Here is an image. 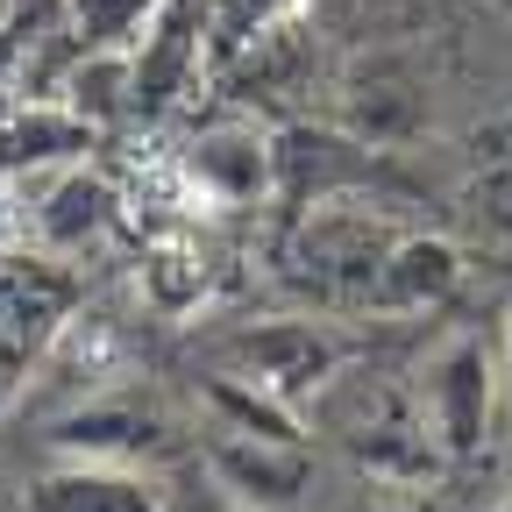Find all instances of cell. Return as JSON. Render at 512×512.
<instances>
[{
  "label": "cell",
  "instance_id": "1",
  "mask_svg": "<svg viewBox=\"0 0 512 512\" xmlns=\"http://www.w3.org/2000/svg\"><path fill=\"white\" fill-rule=\"evenodd\" d=\"M79 306V278L50 249H0V406L36 377L43 349L64 335Z\"/></svg>",
  "mask_w": 512,
  "mask_h": 512
},
{
  "label": "cell",
  "instance_id": "2",
  "mask_svg": "<svg viewBox=\"0 0 512 512\" xmlns=\"http://www.w3.org/2000/svg\"><path fill=\"white\" fill-rule=\"evenodd\" d=\"M420 413H427V434L441 441L448 463H470L477 448L491 441L498 370H491V349L477 335H456V342L434 349V363L420 377Z\"/></svg>",
  "mask_w": 512,
  "mask_h": 512
},
{
  "label": "cell",
  "instance_id": "3",
  "mask_svg": "<svg viewBox=\"0 0 512 512\" xmlns=\"http://www.w3.org/2000/svg\"><path fill=\"white\" fill-rule=\"evenodd\" d=\"M242 384L256 392H271L278 406H299L313 392H328L335 370H342V342L320 328V320H256L228 342Z\"/></svg>",
  "mask_w": 512,
  "mask_h": 512
},
{
  "label": "cell",
  "instance_id": "4",
  "mask_svg": "<svg viewBox=\"0 0 512 512\" xmlns=\"http://www.w3.org/2000/svg\"><path fill=\"white\" fill-rule=\"evenodd\" d=\"M207 477L235 505H249V512H299L306 491H313L306 448L299 441H278V434H249V427H214Z\"/></svg>",
  "mask_w": 512,
  "mask_h": 512
},
{
  "label": "cell",
  "instance_id": "5",
  "mask_svg": "<svg viewBox=\"0 0 512 512\" xmlns=\"http://www.w3.org/2000/svg\"><path fill=\"white\" fill-rule=\"evenodd\" d=\"M200 36H207L200 0H157L150 22L128 36V100H136V121H157L178 107V93L200 72Z\"/></svg>",
  "mask_w": 512,
  "mask_h": 512
},
{
  "label": "cell",
  "instance_id": "6",
  "mask_svg": "<svg viewBox=\"0 0 512 512\" xmlns=\"http://www.w3.org/2000/svg\"><path fill=\"white\" fill-rule=\"evenodd\" d=\"M399 228H384L370 214V200L356 192H328V200H313L306 228H299V264L328 285V292H356L370 299V278H377V256L392 249Z\"/></svg>",
  "mask_w": 512,
  "mask_h": 512
},
{
  "label": "cell",
  "instance_id": "7",
  "mask_svg": "<svg viewBox=\"0 0 512 512\" xmlns=\"http://www.w3.org/2000/svg\"><path fill=\"white\" fill-rule=\"evenodd\" d=\"M456 292H463V249L427 228H399L370 278L377 313H427V306H448Z\"/></svg>",
  "mask_w": 512,
  "mask_h": 512
},
{
  "label": "cell",
  "instance_id": "8",
  "mask_svg": "<svg viewBox=\"0 0 512 512\" xmlns=\"http://www.w3.org/2000/svg\"><path fill=\"white\" fill-rule=\"evenodd\" d=\"M22 512H164V484L136 463H86L64 456L22 491Z\"/></svg>",
  "mask_w": 512,
  "mask_h": 512
},
{
  "label": "cell",
  "instance_id": "9",
  "mask_svg": "<svg viewBox=\"0 0 512 512\" xmlns=\"http://www.w3.org/2000/svg\"><path fill=\"white\" fill-rule=\"evenodd\" d=\"M185 171H192V185H200L207 200H221V207H249V200H271V185H278V164H271V136H264V128H249V121L207 128V136L192 143Z\"/></svg>",
  "mask_w": 512,
  "mask_h": 512
},
{
  "label": "cell",
  "instance_id": "10",
  "mask_svg": "<svg viewBox=\"0 0 512 512\" xmlns=\"http://www.w3.org/2000/svg\"><path fill=\"white\" fill-rule=\"evenodd\" d=\"M100 128L79 121L64 100H43V107H22L0 121V185H15L29 171H64V164H79L93 150Z\"/></svg>",
  "mask_w": 512,
  "mask_h": 512
},
{
  "label": "cell",
  "instance_id": "11",
  "mask_svg": "<svg viewBox=\"0 0 512 512\" xmlns=\"http://www.w3.org/2000/svg\"><path fill=\"white\" fill-rule=\"evenodd\" d=\"M342 121H349L356 143H399L413 128H427V93H420V79L399 72V64H370V72L349 79Z\"/></svg>",
  "mask_w": 512,
  "mask_h": 512
},
{
  "label": "cell",
  "instance_id": "12",
  "mask_svg": "<svg viewBox=\"0 0 512 512\" xmlns=\"http://www.w3.org/2000/svg\"><path fill=\"white\" fill-rule=\"evenodd\" d=\"M107 221H114V192H107V178L86 171V164H64L57 185H50V200L36 207V242H43L50 256H79L86 242L107 235Z\"/></svg>",
  "mask_w": 512,
  "mask_h": 512
},
{
  "label": "cell",
  "instance_id": "13",
  "mask_svg": "<svg viewBox=\"0 0 512 512\" xmlns=\"http://www.w3.org/2000/svg\"><path fill=\"white\" fill-rule=\"evenodd\" d=\"M57 456H86V463H136L150 448H164V427L150 413H121V406H79L50 427Z\"/></svg>",
  "mask_w": 512,
  "mask_h": 512
},
{
  "label": "cell",
  "instance_id": "14",
  "mask_svg": "<svg viewBox=\"0 0 512 512\" xmlns=\"http://www.w3.org/2000/svg\"><path fill=\"white\" fill-rule=\"evenodd\" d=\"M64 107L93 128H114V121H136V100H128V50H86L72 72H64Z\"/></svg>",
  "mask_w": 512,
  "mask_h": 512
},
{
  "label": "cell",
  "instance_id": "15",
  "mask_svg": "<svg viewBox=\"0 0 512 512\" xmlns=\"http://www.w3.org/2000/svg\"><path fill=\"white\" fill-rule=\"evenodd\" d=\"M470 214L484 228L512 235V114L491 121L477 136V150H470Z\"/></svg>",
  "mask_w": 512,
  "mask_h": 512
},
{
  "label": "cell",
  "instance_id": "16",
  "mask_svg": "<svg viewBox=\"0 0 512 512\" xmlns=\"http://www.w3.org/2000/svg\"><path fill=\"white\" fill-rule=\"evenodd\" d=\"M143 285H150V306L178 313V306H192V299L207 292V256L185 249V242H164L150 264H143Z\"/></svg>",
  "mask_w": 512,
  "mask_h": 512
},
{
  "label": "cell",
  "instance_id": "17",
  "mask_svg": "<svg viewBox=\"0 0 512 512\" xmlns=\"http://www.w3.org/2000/svg\"><path fill=\"white\" fill-rule=\"evenodd\" d=\"M292 15H306V0H207V36H221V50H242L249 36Z\"/></svg>",
  "mask_w": 512,
  "mask_h": 512
},
{
  "label": "cell",
  "instance_id": "18",
  "mask_svg": "<svg viewBox=\"0 0 512 512\" xmlns=\"http://www.w3.org/2000/svg\"><path fill=\"white\" fill-rule=\"evenodd\" d=\"M157 0H72V29H79V50H114L128 43L143 22H150Z\"/></svg>",
  "mask_w": 512,
  "mask_h": 512
},
{
  "label": "cell",
  "instance_id": "19",
  "mask_svg": "<svg viewBox=\"0 0 512 512\" xmlns=\"http://www.w3.org/2000/svg\"><path fill=\"white\" fill-rule=\"evenodd\" d=\"M491 370H498V406L512 413V313H505V335H498V356H491Z\"/></svg>",
  "mask_w": 512,
  "mask_h": 512
},
{
  "label": "cell",
  "instance_id": "20",
  "mask_svg": "<svg viewBox=\"0 0 512 512\" xmlns=\"http://www.w3.org/2000/svg\"><path fill=\"white\" fill-rule=\"evenodd\" d=\"M491 512H512V505H491Z\"/></svg>",
  "mask_w": 512,
  "mask_h": 512
}]
</instances>
